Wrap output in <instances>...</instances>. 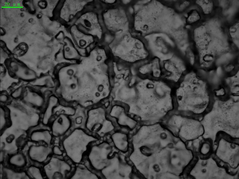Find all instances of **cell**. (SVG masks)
<instances>
[{"label": "cell", "instance_id": "6da1fadb", "mask_svg": "<svg viewBox=\"0 0 239 179\" xmlns=\"http://www.w3.org/2000/svg\"><path fill=\"white\" fill-rule=\"evenodd\" d=\"M174 90L163 80L136 75L121 88L118 102L137 121H156L165 119L175 110Z\"/></svg>", "mask_w": 239, "mask_h": 179}, {"label": "cell", "instance_id": "7a4b0ae2", "mask_svg": "<svg viewBox=\"0 0 239 179\" xmlns=\"http://www.w3.org/2000/svg\"><path fill=\"white\" fill-rule=\"evenodd\" d=\"M175 110L196 115L205 112L211 98L207 82L196 73L185 74L174 90Z\"/></svg>", "mask_w": 239, "mask_h": 179}, {"label": "cell", "instance_id": "3957f363", "mask_svg": "<svg viewBox=\"0 0 239 179\" xmlns=\"http://www.w3.org/2000/svg\"><path fill=\"white\" fill-rule=\"evenodd\" d=\"M170 10L162 3L151 1L140 9L134 15L133 26L142 35L167 33L170 29Z\"/></svg>", "mask_w": 239, "mask_h": 179}, {"label": "cell", "instance_id": "277c9868", "mask_svg": "<svg viewBox=\"0 0 239 179\" xmlns=\"http://www.w3.org/2000/svg\"><path fill=\"white\" fill-rule=\"evenodd\" d=\"M111 49L115 56L130 66L147 59L150 56L143 41L128 32L117 39Z\"/></svg>", "mask_w": 239, "mask_h": 179}, {"label": "cell", "instance_id": "5b68a950", "mask_svg": "<svg viewBox=\"0 0 239 179\" xmlns=\"http://www.w3.org/2000/svg\"><path fill=\"white\" fill-rule=\"evenodd\" d=\"M162 63L160 79L173 86L177 85L184 75L186 68L183 62L178 57L171 56Z\"/></svg>", "mask_w": 239, "mask_h": 179}, {"label": "cell", "instance_id": "8992f818", "mask_svg": "<svg viewBox=\"0 0 239 179\" xmlns=\"http://www.w3.org/2000/svg\"><path fill=\"white\" fill-rule=\"evenodd\" d=\"M103 18L107 27L111 31L117 33L128 29V19L125 11L116 8L106 11Z\"/></svg>", "mask_w": 239, "mask_h": 179}, {"label": "cell", "instance_id": "52a82bcc", "mask_svg": "<svg viewBox=\"0 0 239 179\" xmlns=\"http://www.w3.org/2000/svg\"><path fill=\"white\" fill-rule=\"evenodd\" d=\"M137 68L136 75L138 76L160 80L161 64L160 59L158 57H154Z\"/></svg>", "mask_w": 239, "mask_h": 179}, {"label": "cell", "instance_id": "ba28073f", "mask_svg": "<svg viewBox=\"0 0 239 179\" xmlns=\"http://www.w3.org/2000/svg\"><path fill=\"white\" fill-rule=\"evenodd\" d=\"M77 23L80 29L87 34L97 36L101 35V29L96 15L93 13H87L81 16Z\"/></svg>", "mask_w": 239, "mask_h": 179}, {"label": "cell", "instance_id": "9c48e42d", "mask_svg": "<svg viewBox=\"0 0 239 179\" xmlns=\"http://www.w3.org/2000/svg\"><path fill=\"white\" fill-rule=\"evenodd\" d=\"M7 68L12 76L24 82H30L38 77L37 73L34 70L15 62H10L7 66Z\"/></svg>", "mask_w": 239, "mask_h": 179}, {"label": "cell", "instance_id": "30bf717a", "mask_svg": "<svg viewBox=\"0 0 239 179\" xmlns=\"http://www.w3.org/2000/svg\"><path fill=\"white\" fill-rule=\"evenodd\" d=\"M21 99L27 105L40 110H43L46 102L43 93L39 90L29 87H26Z\"/></svg>", "mask_w": 239, "mask_h": 179}, {"label": "cell", "instance_id": "8fae6325", "mask_svg": "<svg viewBox=\"0 0 239 179\" xmlns=\"http://www.w3.org/2000/svg\"><path fill=\"white\" fill-rule=\"evenodd\" d=\"M68 116L60 114L53 117L50 123V130L53 136L59 137L63 135L71 128V121Z\"/></svg>", "mask_w": 239, "mask_h": 179}, {"label": "cell", "instance_id": "7c38bea8", "mask_svg": "<svg viewBox=\"0 0 239 179\" xmlns=\"http://www.w3.org/2000/svg\"><path fill=\"white\" fill-rule=\"evenodd\" d=\"M59 100L56 95L50 94L48 97L44 108L43 109L42 123L48 125L53 116L54 109L59 103Z\"/></svg>", "mask_w": 239, "mask_h": 179}, {"label": "cell", "instance_id": "4fadbf2b", "mask_svg": "<svg viewBox=\"0 0 239 179\" xmlns=\"http://www.w3.org/2000/svg\"><path fill=\"white\" fill-rule=\"evenodd\" d=\"M50 151V149L47 146L33 145L30 147L28 150V155L32 160L42 163L47 160Z\"/></svg>", "mask_w": 239, "mask_h": 179}, {"label": "cell", "instance_id": "5bb4252c", "mask_svg": "<svg viewBox=\"0 0 239 179\" xmlns=\"http://www.w3.org/2000/svg\"><path fill=\"white\" fill-rule=\"evenodd\" d=\"M54 80L51 75L45 74L40 75L30 83L33 87L51 89L55 87Z\"/></svg>", "mask_w": 239, "mask_h": 179}, {"label": "cell", "instance_id": "9a60e30c", "mask_svg": "<svg viewBox=\"0 0 239 179\" xmlns=\"http://www.w3.org/2000/svg\"><path fill=\"white\" fill-rule=\"evenodd\" d=\"M31 140L33 142H43L48 145L52 139V136L48 130L35 131L30 134Z\"/></svg>", "mask_w": 239, "mask_h": 179}, {"label": "cell", "instance_id": "2e32d148", "mask_svg": "<svg viewBox=\"0 0 239 179\" xmlns=\"http://www.w3.org/2000/svg\"><path fill=\"white\" fill-rule=\"evenodd\" d=\"M26 160L24 155L21 153H17L9 157L8 163L10 165L16 168H22L26 165Z\"/></svg>", "mask_w": 239, "mask_h": 179}, {"label": "cell", "instance_id": "e0dca14e", "mask_svg": "<svg viewBox=\"0 0 239 179\" xmlns=\"http://www.w3.org/2000/svg\"><path fill=\"white\" fill-rule=\"evenodd\" d=\"M0 123L1 131L10 126L11 123L9 110L7 106H1Z\"/></svg>", "mask_w": 239, "mask_h": 179}, {"label": "cell", "instance_id": "ac0fdd59", "mask_svg": "<svg viewBox=\"0 0 239 179\" xmlns=\"http://www.w3.org/2000/svg\"><path fill=\"white\" fill-rule=\"evenodd\" d=\"M168 42L161 37H157L155 40V44L157 47L164 54H167L168 51Z\"/></svg>", "mask_w": 239, "mask_h": 179}, {"label": "cell", "instance_id": "d6986e66", "mask_svg": "<svg viewBox=\"0 0 239 179\" xmlns=\"http://www.w3.org/2000/svg\"><path fill=\"white\" fill-rule=\"evenodd\" d=\"M27 173L31 178L41 179L43 178L41 170L38 167L35 166H31L28 169Z\"/></svg>", "mask_w": 239, "mask_h": 179}, {"label": "cell", "instance_id": "ffe728a7", "mask_svg": "<svg viewBox=\"0 0 239 179\" xmlns=\"http://www.w3.org/2000/svg\"><path fill=\"white\" fill-rule=\"evenodd\" d=\"M26 87L22 86L18 87L11 92V97L15 100L21 99L23 95Z\"/></svg>", "mask_w": 239, "mask_h": 179}, {"label": "cell", "instance_id": "44dd1931", "mask_svg": "<svg viewBox=\"0 0 239 179\" xmlns=\"http://www.w3.org/2000/svg\"><path fill=\"white\" fill-rule=\"evenodd\" d=\"M197 2L202 7L206 13H208L211 11L212 7L211 2L207 0L197 1Z\"/></svg>", "mask_w": 239, "mask_h": 179}, {"label": "cell", "instance_id": "7402d4cb", "mask_svg": "<svg viewBox=\"0 0 239 179\" xmlns=\"http://www.w3.org/2000/svg\"><path fill=\"white\" fill-rule=\"evenodd\" d=\"M211 144L209 142H204L200 146V152L202 155H207L211 151Z\"/></svg>", "mask_w": 239, "mask_h": 179}, {"label": "cell", "instance_id": "603a6c76", "mask_svg": "<svg viewBox=\"0 0 239 179\" xmlns=\"http://www.w3.org/2000/svg\"><path fill=\"white\" fill-rule=\"evenodd\" d=\"M0 101L2 104H8L10 102V97L5 91H2L0 95Z\"/></svg>", "mask_w": 239, "mask_h": 179}, {"label": "cell", "instance_id": "cb8c5ba5", "mask_svg": "<svg viewBox=\"0 0 239 179\" xmlns=\"http://www.w3.org/2000/svg\"><path fill=\"white\" fill-rule=\"evenodd\" d=\"M52 153L56 155L61 156L63 154L62 150L56 146H54L52 148Z\"/></svg>", "mask_w": 239, "mask_h": 179}, {"label": "cell", "instance_id": "d4e9b609", "mask_svg": "<svg viewBox=\"0 0 239 179\" xmlns=\"http://www.w3.org/2000/svg\"><path fill=\"white\" fill-rule=\"evenodd\" d=\"M232 55L230 53H226L222 56L217 61L219 63H222L226 61V60L230 59Z\"/></svg>", "mask_w": 239, "mask_h": 179}, {"label": "cell", "instance_id": "484cf974", "mask_svg": "<svg viewBox=\"0 0 239 179\" xmlns=\"http://www.w3.org/2000/svg\"><path fill=\"white\" fill-rule=\"evenodd\" d=\"M199 18V15L197 13H193L189 18L188 21L191 22H193L198 20Z\"/></svg>", "mask_w": 239, "mask_h": 179}, {"label": "cell", "instance_id": "4316f807", "mask_svg": "<svg viewBox=\"0 0 239 179\" xmlns=\"http://www.w3.org/2000/svg\"><path fill=\"white\" fill-rule=\"evenodd\" d=\"M190 62L191 63V64H193L194 63V56L192 53H191L190 54Z\"/></svg>", "mask_w": 239, "mask_h": 179}, {"label": "cell", "instance_id": "83f0119b", "mask_svg": "<svg viewBox=\"0 0 239 179\" xmlns=\"http://www.w3.org/2000/svg\"><path fill=\"white\" fill-rule=\"evenodd\" d=\"M0 156L1 161L2 162L3 161L4 158V153L3 152H1Z\"/></svg>", "mask_w": 239, "mask_h": 179}, {"label": "cell", "instance_id": "f1b7e54d", "mask_svg": "<svg viewBox=\"0 0 239 179\" xmlns=\"http://www.w3.org/2000/svg\"><path fill=\"white\" fill-rule=\"evenodd\" d=\"M105 2L107 3H113L115 2V0H105Z\"/></svg>", "mask_w": 239, "mask_h": 179}, {"label": "cell", "instance_id": "f546056e", "mask_svg": "<svg viewBox=\"0 0 239 179\" xmlns=\"http://www.w3.org/2000/svg\"><path fill=\"white\" fill-rule=\"evenodd\" d=\"M160 136L162 138L164 139L166 138L167 136L165 133H163L161 134Z\"/></svg>", "mask_w": 239, "mask_h": 179}]
</instances>
